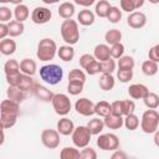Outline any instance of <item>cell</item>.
<instances>
[{
	"mask_svg": "<svg viewBox=\"0 0 159 159\" xmlns=\"http://www.w3.org/2000/svg\"><path fill=\"white\" fill-rule=\"evenodd\" d=\"M154 144L157 145V147H159V130H157L155 133H154Z\"/></svg>",
	"mask_w": 159,
	"mask_h": 159,
	"instance_id": "obj_56",
	"label": "cell"
},
{
	"mask_svg": "<svg viewBox=\"0 0 159 159\" xmlns=\"http://www.w3.org/2000/svg\"><path fill=\"white\" fill-rule=\"evenodd\" d=\"M124 46H123V43H116V45H113V46H111V57L112 58H120V57H123L124 55Z\"/></svg>",
	"mask_w": 159,
	"mask_h": 159,
	"instance_id": "obj_43",
	"label": "cell"
},
{
	"mask_svg": "<svg viewBox=\"0 0 159 159\" xmlns=\"http://www.w3.org/2000/svg\"><path fill=\"white\" fill-rule=\"evenodd\" d=\"M94 106L96 104L91 99L83 97V98H80V99L76 101L75 109L77 111L78 114L84 116V117H89V116H93L94 114Z\"/></svg>",
	"mask_w": 159,
	"mask_h": 159,
	"instance_id": "obj_10",
	"label": "cell"
},
{
	"mask_svg": "<svg viewBox=\"0 0 159 159\" xmlns=\"http://www.w3.org/2000/svg\"><path fill=\"white\" fill-rule=\"evenodd\" d=\"M57 45L52 39H42L40 40L39 45H37V51H36V56L40 61H50L53 60L56 52H57Z\"/></svg>",
	"mask_w": 159,
	"mask_h": 159,
	"instance_id": "obj_3",
	"label": "cell"
},
{
	"mask_svg": "<svg viewBox=\"0 0 159 159\" xmlns=\"http://www.w3.org/2000/svg\"><path fill=\"white\" fill-rule=\"evenodd\" d=\"M143 4H144V0H135V10H137L138 7H140Z\"/></svg>",
	"mask_w": 159,
	"mask_h": 159,
	"instance_id": "obj_58",
	"label": "cell"
},
{
	"mask_svg": "<svg viewBox=\"0 0 159 159\" xmlns=\"http://www.w3.org/2000/svg\"><path fill=\"white\" fill-rule=\"evenodd\" d=\"M57 55H58V57H60L62 61L68 62V61L73 60V57H75V50H73L72 46L65 45V46H61V47L57 50Z\"/></svg>",
	"mask_w": 159,
	"mask_h": 159,
	"instance_id": "obj_23",
	"label": "cell"
},
{
	"mask_svg": "<svg viewBox=\"0 0 159 159\" xmlns=\"http://www.w3.org/2000/svg\"><path fill=\"white\" fill-rule=\"evenodd\" d=\"M78 5H83V6H89V5H92L93 4V0H89V1H87V2H81V1H76Z\"/></svg>",
	"mask_w": 159,
	"mask_h": 159,
	"instance_id": "obj_57",
	"label": "cell"
},
{
	"mask_svg": "<svg viewBox=\"0 0 159 159\" xmlns=\"http://www.w3.org/2000/svg\"><path fill=\"white\" fill-rule=\"evenodd\" d=\"M111 159H128V157H127V154H125L123 150H118V149H117V150L113 152Z\"/></svg>",
	"mask_w": 159,
	"mask_h": 159,
	"instance_id": "obj_55",
	"label": "cell"
},
{
	"mask_svg": "<svg viewBox=\"0 0 159 159\" xmlns=\"http://www.w3.org/2000/svg\"><path fill=\"white\" fill-rule=\"evenodd\" d=\"M34 86H35V83H34L31 76H27V75H24L22 73V78H21V82L19 84V88L21 91H24V92H27V91L32 89Z\"/></svg>",
	"mask_w": 159,
	"mask_h": 159,
	"instance_id": "obj_40",
	"label": "cell"
},
{
	"mask_svg": "<svg viewBox=\"0 0 159 159\" xmlns=\"http://www.w3.org/2000/svg\"><path fill=\"white\" fill-rule=\"evenodd\" d=\"M7 25H9V35H10L11 37H16V36L22 35V32H24V30H25L24 24H22V22H19V21H16V20L10 21Z\"/></svg>",
	"mask_w": 159,
	"mask_h": 159,
	"instance_id": "obj_32",
	"label": "cell"
},
{
	"mask_svg": "<svg viewBox=\"0 0 159 159\" xmlns=\"http://www.w3.org/2000/svg\"><path fill=\"white\" fill-rule=\"evenodd\" d=\"M91 135H92V133L89 132L87 125H78L77 128H75V130L72 133V142L77 148L83 149V148L88 147V144L91 142Z\"/></svg>",
	"mask_w": 159,
	"mask_h": 159,
	"instance_id": "obj_5",
	"label": "cell"
},
{
	"mask_svg": "<svg viewBox=\"0 0 159 159\" xmlns=\"http://www.w3.org/2000/svg\"><path fill=\"white\" fill-rule=\"evenodd\" d=\"M4 71H5V75L20 72V63L16 60H7L4 65Z\"/></svg>",
	"mask_w": 159,
	"mask_h": 159,
	"instance_id": "obj_38",
	"label": "cell"
},
{
	"mask_svg": "<svg viewBox=\"0 0 159 159\" xmlns=\"http://www.w3.org/2000/svg\"><path fill=\"white\" fill-rule=\"evenodd\" d=\"M40 77L48 84H57L62 81L63 77V70L58 65H45L40 68Z\"/></svg>",
	"mask_w": 159,
	"mask_h": 159,
	"instance_id": "obj_2",
	"label": "cell"
},
{
	"mask_svg": "<svg viewBox=\"0 0 159 159\" xmlns=\"http://www.w3.org/2000/svg\"><path fill=\"white\" fill-rule=\"evenodd\" d=\"M111 109L112 114L114 116H123V107H122V101H114L111 103Z\"/></svg>",
	"mask_w": 159,
	"mask_h": 159,
	"instance_id": "obj_52",
	"label": "cell"
},
{
	"mask_svg": "<svg viewBox=\"0 0 159 159\" xmlns=\"http://www.w3.org/2000/svg\"><path fill=\"white\" fill-rule=\"evenodd\" d=\"M148 56H149V60L158 63L159 62V43H157L155 46H153L149 52H148Z\"/></svg>",
	"mask_w": 159,
	"mask_h": 159,
	"instance_id": "obj_53",
	"label": "cell"
},
{
	"mask_svg": "<svg viewBox=\"0 0 159 159\" xmlns=\"http://www.w3.org/2000/svg\"><path fill=\"white\" fill-rule=\"evenodd\" d=\"M117 77L122 83H127L133 78V70H118Z\"/></svg>",
	"mask_w": 159,
	"mask_h": 159,
	"instance_id": "obj_46",
	"label": "cell"
},
{
	"mask_svg": "<svg viewBox=\"0 0 159 159\" xmlns=\"http://www.w3.org/2000/svg\"><path fill=\"white\" fill-rule=\"evenodd\" d=\"M93 61H96V58H94L93 55H89V53H84V55H82V56L80 57V65H81V67L84 68V70H86Z\"/></svg>",
	"mask_w": 159,
	"mask_h": 159,
	"instance_id": "obj_50",
	"label": "cell"
},
{
	"mask_svg": "<svg viewBox=\"0 0 159 159\" xmlns=\"http://www.w3.org/2000/svg\"><path fill=\"white\" fill-rule=\"evenodd\" d=\"M87 128L89 129V132H91L92 134L97 135V134H99V133L103 130V128H104V122H103V119L93 118V119H91V120L87 123Z\"/></svg>",
	"mask_w": 159,
	"mask_h": 159,
	"instance_id": "obj_30",
	"label": "cell"
},
{
	"mask_svg": "<svg viewBox=\"0 0 159 159\" xmlns=\"http://www.w3.org/2000/svg\"><path fill=\"white\" fill-rule=\"evenodd\" d=\"M98 84L101 87V89L103 91H111L114 84H116V80L112 75H102L99 77V81H98Z\"/></svg>",
	"mask_w": 159,
	"mask_h": 159,
	"instance_id": "obj_26",
	"label": "cell"
},
{
	"mask_svg": "<svg viewBox=\"0 0 159 159\" xmlns=\"http://www.w3.org/2000/svg\"><path fill=\"white\" fill-rule=\"evenodd\" d=\"M68 82H81L84 84L86 82V75L82 70L78 68H73L68 73Z\"/></svg>",
	"mask_w": 159,
	"mask_h": 159,
	"instance_id": "obj_35",
	"label": "cell"
},
{
	"mask_svg": "<svg viewBox=\"0 0 159 159\" xmlns=\"http://www.w3.org/2000/svg\"><path fill=\"white\" fill-rule=\"evenodd\" d=\"M67 91H68L70 94L77 96L80 93H82V91H83V83H81V82H68Z\"/></svg>",
	"mask_w": 159,
	"mask_h": 159,
	"instance_id": "obj_44",
	"label": "cell"
},
{
	"mask_svg": "<svg viewBox=\"0 0 159 159\" xmlns=\"http://www.w3.org/2000/svg\"><path fill=\"white\" fill-rule=\"evenodd\" d=\"M36 70H37V65L34 60L31 58H24L21 62H20V71L21 73L24 75H27V76H34L36 73Z\"/></svg>",
	"mask_w": 159,
	"mask_h": 159,
	"instance_id": "obj_17",
	"label": "cell"
},
{
	"mask_svg": "<svg viewBox=\"0 0 159 159\" xmlns=\"http://www.w3.org/2000/svg\"><path fill=\"white\" fill-rule=\"evenodd\" d=\"M107 19H108L109 22H112V24H117V22H119L120 19H122V12H120L119 7H117V6H112L111 10H109V12H108Z\"/></svg>",
	"mask_w": 159,
	"mask_h": 159,
	"instance_id": "obj_41",
	"label": "cell"
},
{
	"mask_svg": "<svg viewBox=\"0 0 159 159\" xmlns=\"http://www.w3.org/2000/svg\"><path fill=\"white\" fill-rule=\"evenodd\" d=\"M51 10L45 6H37L31 12V20L36 25H43L47 24L51 20Z\"/></svg>",
	"mask_w": 159,
	"mask_h": 159,
	"instance_id": "obj_9",
	"label": "cell"
},
{
	"mask_svg": "<svg viewBox=\"0 0 159 159\" xmlns=\"http://www.w3.org/2000/svg\"><path fill=\"white\" fill-rule=\"evenodd\" d=\"M9 35V25L7 24H0V40L6 39Z\"/></svg>",
	"mask_w": 159,
	"mask_h": 159,
	"instance_id": "obj_54",
	"label": "cell"
},
{
	"mask_svg": "<svg viewBox=\"0 0 159 159\" xmlns=\"http://www.w3.org/2000/svg\"><path fill=\"white\" fill-rule=\"evenodd\" d=\"M148 93H149L148 87L142 83H134L128 87V94L133 99H143Z\"/></svg>",
	"mask_w": 159,
	"mask_h": 159,
	"instance_id": "obj_12",
	"label": "cell"
},
{
	"mask_svg": "<svg viewBox=\"0 0 159 159\" xmlns=\"http://www.w3.org/2000/svg\"><path fill=\"white\" fill-rule=\"evenodd\" d=\"M111 7H112V5L109 4V1H107V0H99L96 4V9L94 10H96V14L99 17H107Z\"/></svg>",
	"mask_w": 159,
	"mask_h": 159,
	"instance_id": "obj_31",
	"label": "cell"
},
{
	"mask_svg": "<svg viewBox=\"0 0 159 159\" xmlns=\"http://www.w3.org/2000/svg\"><path fill=\"white\" fill-rule=\"evenodd\" d=\"M86 72H87L88 75H91V76H94V75L99 73V72H101V62H98L97 60L93 61V62L86 68Z\"/></svg>",
	"mask_w": 159,
	"mask_h": 159,
	"instance_id": "obj_51",
	"label": "cell"
},
{
	"mask_svg": "<svg viewBox=\"0 0 159 159\" xmlns=\"http://www.w3.org/2000/svg\"><path fill=\"white\" fill-rule=\"evenodd\" d=\"M159 125V113L155 109H147L140 119V128L144 133L150 134L158 130Z\"/></svg>",
	"mask_w": 159,
	"mask_h": 159,
	"instance_id": "obj_4",
	"label": "cell"
},
{
	"mask_svg": "<svg viewBox=\"0 0 159 159\" xmlns=\"http://www.w3.org/2000/svg\"><path fill=\"white\" fill-rule=\"evenodd\" d=\"M51 103H52V107H53L55 112L58 116H66L71 111V101L63 93L55 94V97H53V99H52Z\"/></svg>",
	"mask_w": 159,
	"mask_h": 159,
	"instance_id": "obj_6",
	"label": "cell"
},
{
	"mask_svg": "<svg viewBox=\"0 0 159 159\" xmlns=\"http://www.w3.org/2000/svg\"><path fill=\"white\" fill-rule=\"evenodd\" d=\"M120 9L125 12H134L135 10V0H120Z\"/></svg>",
	"mask_w": 159,
	"mask_h": 159,
	"instance_id": "obj_47",
	"label": "cell"
},
{
	"mask_svg": "<svg viewBox=\"0 0 159 159\" xmlns=\"http://www.w3.org/2000/svg\"><path fill=\"white\" fill-rule=\"evenodd\" d=\"M73 130H75V124L71 119L63 117L57 122V132L61 135H70V134L72 135Z\"/></svg>",
	"mask_w": 159,
	"mask_h": 159,
	"instance_id": "obj_15",
	"label": "cell"
},
{
	"mask_svg": "<svg viewBox=\"0 0 159 159\" xmlns=\"http://www.w3.org/2000/svg\"><path fill=\"white\" fill-rule=\"evenodd\" d=\"M93 56L98 62H104L111 58V47L106 43H99L94 47Z\"/></svg>",
	"mask_w": 159,
	"mask_h": 159,
	"instance_id": "obj_14",
	"label": "cell"
},
{
	"mask_svg": "<svg viewBox=\"0 0 159 159\" xmlns=\"http://www.w3.org/2000/svg\"><path fill=\"white\" fill-rule=\"evenodd\" d=\"M142 71L145 76H154L158 72V63H155L150 60H147L142 65Z\"/></svg>",
	"mask_w": 159,
	"mask_h": 159,
	"instance_id": "obj_34",
	"label": "cell"
},
{
	"mask_svg": "<svg viewBox=\"0 0 159 159\" xmlns=\"http://www.w3.org/2000/svg\"><path fill=\"white\" fill-rule=\"evenodd\" d=\"M122 107H123V116H129V114H134L135 111V103L132 99H125L122 101Z\"/></svg>",
	"mask_w": 159,
	"mask_h": 159,
	"instance_id": "obj_45",
	"label": "cell"
},
{
	"mask_svg": "<svg viewBox=\"0 0 159 159\" xmlns=\"http://www.w3.org/2000/svg\"><path fill=\"white\" fill-rule=\"evenodd\" d=\"M104 125L108 127L109 129H119L122 125H124V119L120 116H114V114H109L104 119Z\"/></svg>",
	"mask_w": 159,
	"mask_h": 159,
	"instance_id": "obj_18",
	"label": "cell"
},
{
	"mask_svg": "<svg viewBox=\"0 0 159 159\" xmlns=\"http://www.w3.org/2000/svg\"><path fill=\"white\" fill-rule=\"evenodd\" d=\"M6 94H7V99H11L16 103H21L25 99V92L21 91L19 87H10L9 86Z\"/></svg>",
	"mask_w": 159,
	"mask_h": 159,
	"instance_id": "obj_22",
	"label": "cell"
},
{
	"mask_svg": "<svg viewBox=\"0 0 159 159\" xmlns=\"http://www.w3.org/2000/svg\"><path fill=\"white\" fill-rule=\"evenodd\" d=\"M77 22L83 26H89L94 22V14L88 9L81 10L77 15Z\"/></svg>",
	"mask_w": 159,
	"mask_h": 159,
	"instance_id": "obj_19",
	"label": "cell"
},
{
	"mask_svg": "<svg viewBox=\"0 0 159 159\" xmlns=\"http://www.w3.org/2000/svg\"><path fill=\"white\" fill-rule=\"evenodd\" d=\"M19 103L11 101V99H4L0 103V113H5V114H14V116H19Z\"/></svg>",
	"mask_w": 159,
	"mask_h": 159,
	"instance_id": "obj_16",
	"label": "cell"
},
{
	"mask_svg": "<svg viewBox=\"0 0 159 159\" xmlns=\"http://www.w3.org/2000/svg\"><path fill=\"white\" fill-rule=\"evenodd\" d=\"M114 70H116V62L112 57L104 62H101V73L102 75H112L114 72Z\"/></svg>",
	"mask_w": 159,
	"mask_h": 159,
	"instance_id": "obj_39",
	"label": "cell"
},
{
	"mask_svg": "<svg viewBox=\"0 0 159 159\" xmlns=\"http://www.w3.org/2000/svg\"><path fill=\"white\" fill-rule=\"evenodd\" d=\"M104 40L109 45H116V43H119L120 40H122V32L118 30V29H111L106 32L104 35Z\"/></svg>",
	"mask_w": 159,
	"mask_h": 159,
	"instance_id": "obj_24",
	"label": "cell"
},
{
	"mask_svg": "<svg viewBox=\"0 0 159 159\" xmlns=\"http://www.w3.org/2000/svg\"><path fill=\"white\" fill-rule=\"evenodd\" d=\"M22 78V73L21 72H16V73H11V75H6V82L10 87H19L20 82Z\"/></svg>",
	"mask_w": 159,
	"mask_h": 159,
	"instance_id": "obj_42",
	"label": "cell"
},
{
	"mask_svg": "<svg viewBox=\"0 0 159 159\" xmlns=\"http://www.w3.org/2000/svg\"><path fill=\"white\" fill-rule=\"evenodd\" d=\"M11 16H12V12L9 7H6V6L0 7V21H1V24H5V22L10 21Z\"/></svg>",
	"mask_w": 159,
	"mask_h": 159,
	"instance_id": "obj_49",
	"label": "cell"
},
{
	"mask_svg": "<svg viewBox=\"0 0 159 159\" xmlns=\"http://www.w3.org/2000/svg\"><path fill=\"white\" fill-rule=\"evenodd\" d=\"M124 127L128 130H135L139 127V118L135 114H129L124 118Z\"/></svg>",
	"mask_w": 159,
	"mask_h": 159,
	"instance_id": "obj_37",
	"label": "cell"
},
{
	"mask_svg": "<svg viewBox=\"0 0 159 159\" xmlns=\"http://www.w3.org/2000/svg\"><path fill=\"white\" fill-rule=\"evenodd\" d=\"M32 92H34V94H35L39 99L45 101V102H52V99H53V97H55V94H53L50 89H47L45 86H42V84H40V83H35V86H34V88H32Z\"/></svg>",
	"mask_w": 159,
	"mask_h": 159,
	"instance_id": "obj_13",
	"label": "cell"
},
{
	"mask_svg": "<svg viewBox=\"0 0 159 159\" xmlns=\"http://www.w3.org/2000/svg\"><path fill=\"white\" fill-rule=\"evenodd\" d=\"M75 5L72 4V2H68V1H66V2H62L60 6H58V15L62 17V19H65V20H68V19H71L72 16H73V14H75Z\"/></svg>",
	"mask_w": 159,
	"mask_h": 159,
	"instance_id": "obj_20",
	"label": "cell"
},
{
	"mask_svg": "<svg viewBox=\"0 0 159 159\" xmlns=\"http://www.w3.org/2000/svg\"><path fill=\"white\" fill-rule=\"evenodd\" d=\"M60 30H61V36L67 45L72 46V45L78 42L80 30H78V22L76 20H72V19L63 20Z\"/></svg>",
	"mask_w": 159,
	"mask_h": 159,
	"instance_id": "obj_1",
	"label": "cell"
},
{
	"mask_svg": "<svg viewBox=\"0 0 159 159\" xmlns=\"http://www.w3.org/2000/svg\"><path fill=\"white\" fill-rule=\"evenodd\" d=\"M16 51V42L11 39H4L0 41V52L5 56H10Z\"/></svg>",
	"mask_w": 159,
	"mask_h": 159,
	"instance_id": "obj_21",
	"label": "cell"
},
{
	"mask_svg": "<svg viewBox=\"0 0 159 159\" xmlns=\"http://www.w3.org/2000/svg\"><path fill=\"white\" fill-rule=\"evenodd\" d=\"M16 120H17V116L0 113V125H1V129H9V128L14 127L16 124Z\"/></svg>",
	"mask_w": 159,
	"mask_h": 159,
	"instance_id": "obj_28",
	"label": "cell"
},
{
	"mask_svg": "<svg viewBox=\"0 0 159 159\" xmlns=\"http://www.w3.org/2000/svg\"><path fill=\"white\" fill-rule=\"evenodd\" d=\"M41 142L48 149H56L60 143V133L55 129H43L41 133Z\"/></svg>",
	"mask_w": 159,
	"mask_h": 159,
	"instance_id": "obj_8",
	"label": "cell"
},
{
	"mask_svg": "<svg viewBox=\"0 0 159 159\" xmlns=\"http://www.w3.org/2000/svg\"><path fill=\"white\" fill-rule=\"evenodd\" d=\"M81 159H97V153L93 148L86 147L81 150Z\"/></svg>",
	"mask_w": 159,
	"mask_h": 159,
	"instance_id": "obj_48",
	"label": "cell"
},
{
	"mask_svg": "<svg viewBox=\"0 0 159 159\" xmlns=\"http://www.w3.org/2000/svg\"><path fill=\"white\" fill-rule=\"evenodd\" d=\"M60 159H81V152L73 147H66L61 150Z\"/></svg>",
	"mask_w": 159,
	"mask_h": 159,
	"instance_id": "obj_29",
	"label": "cell"
},
{
	"mask_svg": "<svg viewBox=\"0 0 159 159\" xmlns=\"http://www.w3.org/2000/svg\"><path fill=\"white\" fill-rule=\"evenodd\" d=\"M112 112L111 109V103L106 102V101H99L98 103H96L94 106V113L98 114L99 117H103L106 118L107 116H109Z\"/></svg>",
	"mask_w": 159,
	"mask_h": 159,
	"instance_id": "obj_27",
	"label": "cell"
},
{
	"mask_svg": "<svg viewBox=\"0 0 159 159\" xmlns=\"http://www.w3.org/2000/svg\"><path fill=\"white\" fill-rule=\"evenodd\" d=\"M127 22L132 29H142L147 24V16L142 11H134L128 16Z\"/></svg>",
	"mask_w": 159,
	"mask_h": 159,
	"instance_id": "obj_11",
	"label": "cell"
},
{
	"mask_svg": "<svg viewBox=\"0 0 159 159\" xmlns=\"http://www.w3.org/2000/svg\"><path fill=\"white\" fill-rule=\"evenodd\" d=\"M14 15H15V19L16 21L19 22H24L25 20H27L29 15H30V11H29V7L24 4H17L15 10H14Z\"/></svg>",
	"mask_w": 159,
	"mask_h": 159,
	"instance_id": "obj_25",
	"label": "cell"
},
{
	"mask_svg": "<svg viewBox=\"0 0 159 159\" xmlns=\"http://www.w3.org/2000/svg\"><path fill=\"white\" fill-rule=\"evenodd\" d=\"M97 145L102 150H117L119 148V139L113 133L101 134L97 138Z\"/></svg>",
	"mask_w": 159,
	"mask_h": 159,
	"instance_id": "obj_7",
	"label": "cell"
},
{
	"mask_svg": "<svg viewBox=\"0 0 159 159\" xmlns=\"http://www.w3.org/2000/svg\"><path fill=\"white\" fill-rule=\"evenodd\" d=\"M134 58L132 56H123L118 60V67L119 70H133L134 68Z\"/></svg>",
	"mask_w": 159,
	"mask_h": 159,
	"instance_id": "obj_36",
	"label": "cell"
},
{
	"mask_svg": "<svg viewBox=\"0 0 159 159\" xmlns=\"http://www.w3.org/2000/svg\"><path fill=\"white\" fill-rule=\"evenodd\" d=\"M143 101H144V104H145L149 109H155V108H158V106H159V96H158L157 93H154V92H149V93L143 98Z\"/></svg>",
	"mask_w": 159,
	"mask_h": 159,
	"instance_id": "obj_33",
	"label": "cell"
}]
</instances>
